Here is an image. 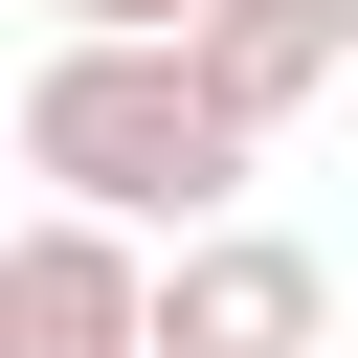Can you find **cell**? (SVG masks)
I'll return each instance as SVG.
<instances>
[{"label":"cell","instance_id":"obj_2","mask_svg":"<svg viewBox=\"0 0 358 358\" xmlns=\"http://www.w3.org/2000/svg\"><path fill=\"white\" fill-rule=\"evenodd\" d=\"M336 336V268L291 246V224H201V246H157V358H313Z\"/></svg>","mask_w":358,"mask_h":358},{"label":"cell","instance_id":"obj_5","mask_svg":"<svg viewBox=\"0 0 358 358\" xmlns=\"http://www.w3.org/2000/svg\"><path fill=\"white\" fill-rule=\"evenodd\" d=\"M224 0H45V45H201Z\"/></svg>","mask_w":358,"mask_h":358},{"label":"cell","instance_id":"obj_6","mask_svg":"<svg viewBox=\"0 0 358 358\" xmlns=\"http://www.w3.org/2000/svg\"><path fill=\"white\" fill-rule=\"evenodd\" d=\"M336 22H358V0H336Z\"/></svg>","mask_w":358,"mask_h":358},{"label":"cell","instance_id":"obj_1","mask_svg":"<svg viewBox=\"0 0 358 358\" xmlns=\"http://www.w3.org/2000/svg\"><path fill=\"white\" fill-rule=\"evenodd\" d=\"M22 179H45L67 224L201 246V224H246L268 134H246V112H224L179 45H45V67H22Z\"/></svg>","mask_w":358,"mask_h":358},{"label":"cell","instance_id":"obj_3","mask_svg":"<svg viewBox=\"0 0 358 358\" xmlns=\"http://www.w3.org/2000/svg\"><path fill=\"white\" fill-rule=\"evenodd\" d=\"M0 358H157V246L45 201V224L0 246Z\"/></svg>","mask_w":358,"mask_h":358},{"label":"cell","instance_id":"obj_4","mask_svg":"<svg viewBox=\"0 0 358 358\" xmlns=\"http://www.w3.org/2000/svg\"><path fill=\"white\" fill-rule=\"evenodd\" d=\"M179 67H201V90L246 112V134H291V112H313V90L358 67V22H336V0H224V22L179 45Z\"/></svg>","mask_w":358,"mask_h":358}]
</instances>
